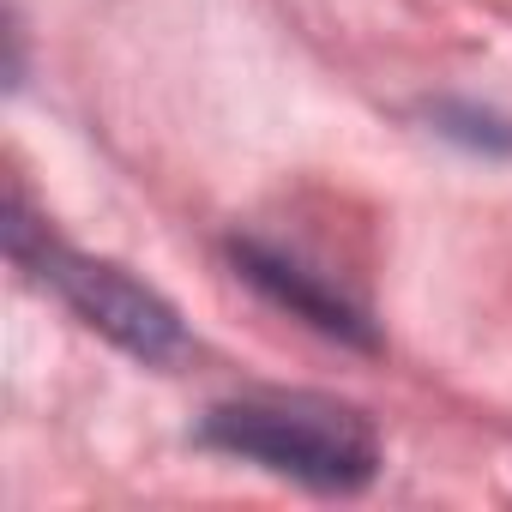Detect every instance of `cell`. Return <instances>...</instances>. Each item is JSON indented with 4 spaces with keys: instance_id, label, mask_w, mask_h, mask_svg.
<instances>
[{
    "instance_id": "7a4b0ae2",
    "label": "cell",
    "mask_w": 512,
    "mask_h": 512,
    "mask_svg": "<svg viewBox=\"0 0 512 512\" xmlns=\"http://www.w3.org/2000/svg\"><path fill=\"white\" fill-rule=\"evenodd\" d=\"M7 241H13V260L19 266H37V278L49 290H61V302L103 338H115L121 350L145 356V362H175L187 350L181 338V320L163 296H151L145 284H133L121 266H103V260H85V253H67L61 241H37L19 199H13V223H7Z\"/></svg>"
},
{
    "instance_id": "6da1fadb",
    "label": "cell",
    "mask_w": 512,
    "mask_h": 512,
    "mask_svg": "<svg viewBox=\"0 0 512 512\" xmlns=\"http://www.w3.org/2000/svg\"><path fill=\"white\" fill-rule=\"evenodd\" d=\"M199 440L241 464H260L272 476H290L326 494H350L380 470V440L368 416L314 392H260V398L217 404Z\"/></svg>"
}]
</instances>
